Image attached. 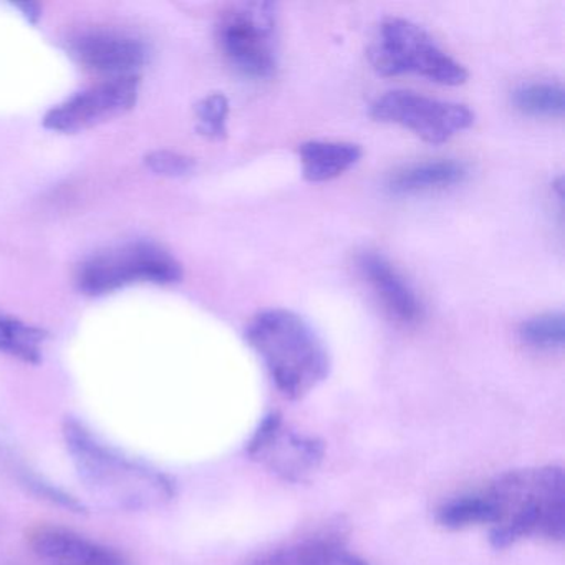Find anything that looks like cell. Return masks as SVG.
<instances>
[{"instance_id": "1", "label": "cell", "mask_w": 565, "mask_h": 565, "mask_svg": "<svg viewBox=\"0 0 565 565\" xmlns=\"http://www.w3.org/2000/svg\"><path fill=\"white\" fill-rule=\"evenodd\" d=\"M246 339L286 398H303L329 376L330 356L322 339L292 310L257 313L247 326Z\"/></svg>"}, {"instance_id": "2", "label": "cell", "mask_w": 565, "mask_h": 565, "mask_svg": "<svg viewBox=\"0 0 565 565\" xmlns=\"http://www.w3.org/2000/svg\"><path fill=\"white\" fill-rule=\"evenodd\" d=\"M498 509L491 542L504 548L521 539L541 535L564 541L565 479L555 466L515 469L499 476L486 492Z\"/></svg>"}, {"instance_id": "3", "label": "cell", "mask_w": 565, "mask_h": 565, "mask_svg": "<svg viewBox=\"0 0 565 565\" xmlns=\"http://www.w3.org/2000/svg\"><path fill=\"white\" fill-rule=\"evenodd\" d=\"M64 436L82 481L94 494L125 509L150 508L173 495L167 476L105 445L82 423L67 419Z\"/></svg>"}, {"instance_id": "4", "label": "cell", "mask_w": 565, "mask_h": 565, "mask_svg": "<svg viewBox=\"0 0 565 565\" xmlns=\"http://www.w3.org/2000/svg\"><path fill=\"white\" fill-rule=\"evenodd\" d=\"M370 62L385 77L415 74L448 87L468 81V71L408 19L388 18L380 24L370 47Z\"/></svg>"}, {"instance_id": "5", "label": "cell", "mask_w": 565, "mask_h": 565, "mask_svg": "<svg viewBox=\"0 0 565 565\" xmlns=\"http://www.w3.org/2000/svg\"><path fill=\"white\" fill-rule=\"evenodd\" d=\"M221 51L244 77L267 81L277 71V6L244 2L224 12L217 25Z\"/></svg>"}, {"instance_id": "6", "label": "cell", "mask_w": 565, "mask_h": 565, "mask_svg": "<svg viewBox=\"0 0 565 565\" xmlns=\"http://www.w3.org/2000/svg\"><path fill=\"white\" fill-rule=\"evenodd\" d=\"M181 277V264L170 253L154 244L137 243L88 259L78 270L77 282L85 294L100 296L137 280L171 284Z\"/></svg>"}, {"instance_id": "7", "label": "cell", "mask_w": 565, "mask_h": 565, "mask_svg": "<svg viewBox=\"0 0 565 565\" xmlns=\"http://www.w3.org/2000/svg\"><path fill=\"white\" fill-rule=\"evenodd\" d=\"M370 114L375 120L399 125L431 145L446 143L475 124V114L466 105L406 90L376 98Z\"/></svg>"}, {"instance_id": "8", "label": "cell", "mask_w": 565, "mask_h": 565, "mask_svg": "<svg viewBox=\"0 0 565 565\" xmlns=\"http://www.w3.org/2000/svg\"><path fill=\"white\" fill-rule=\"evenodd\" d=\"M247 455L280 478L300 481L319 468L323 446L316 438L287 429L280 416L269 415L254 433Z\"/></svg>"}, {"instance_id": "9", "label": "cell", "mask_w": 565, "mask_h": 565, "mask_svg": "<svg viewBox=\"0 0 565 565\" xmlns=\"http://www.w3.org/2000/svg\"><path fill=\"white\" fill-rule=\"evenodd\" d=\"M138 97V78L118 77L75 95L52 108L44 125L54 131H78L117 117L134 107Z\"/></svg>"}, {"instance_id": "10", "label": "cell", "mask_w": 565, "mask_h": 565, "mask_svg": "<svg viewBox=\"0 0 565 565\" xmlns=\"http://www.w3.org/2000/svg\"><path fill=\"white\" fill-rule=\"evenodd\" d=\"M356 267L379 297L383 309L396 322L415 326L423 319L425 306L422 299L392 260L376 250H365L356 257Z\"/></svg>"}, {"instance_id": "11", "label": "cell", "mask_w": 565, "mask_h": 565, "mask_svg": "<svg viewBox=\"0 0 565 565\" xmlns=\"http://www.w3.org/2000/svg\"><path fill=\"white\" fill-rule=\"evenodd\" d=\"M29 545L34 554L54 565H128L115 548L58 525L32 529Z\"/></svg>"}, {"instance_id": "12", "label": "cell", "mask_w": 565, "mask_h": 565, "mask_svg": "<svg viewBox=\"0 0 565 565\" xmlns=\"http://www.w3.org/2000/svg\"><path fill=\"white\" fill-rule=\"evenodd\" d=\"M82 64L92 71L118 77H131L147 61V49L137 39L118 32H90L74 44Z\"/></svg>"}, {"instance_id": "13", "label": "cell", "mask_w": 565, "mask_h": 565, "mask_svg": "<svg viewBox=\"0 0 565 565\" xmlns=\"http://www.w3.org/2000/svg\"><path fill=\"white\" fill-rule=\"evenodd\" d=\"M299 157L303 178L323 183L355 167L362 158V148L349 141L310 140L300 145Z\"/></svg>"}, {"instance_id": "14", "label": "cell", "mask_w": 565, "mask_h": 565, "mask_svg": "<svg viewBox=\"0 0 565 565\" xmlns=\"http://www.w3.org/2000/svg\"><path fill=\"white\" fill-rule=\"evenodd\" d=\"M466 177L468 168L459 161H423L396 171L390 178L388 190L393 194L431 193L461 184Z\"/></svg>"}, {"instance_id": "15", "label": "cell", "mask_w": 565, "mask_h": 565, "mask_svg": "<svg viewBox=\"0 0 565 565\" xmlns=\"http://www.w3.org/2000/svg\"><path fill=\"white\" fill-rule=\"evenodd\" d=\"M249 565H366V562L339 545L316 541L279 548Z\"/></svg>"}, {"instance_id": "16", "label": "cell", "mask_w": 565, "mask_h": 565, "mask_svg": "<svg viewBox=\"0 0 565 565\" xmlns=\"http://www.w3.org/2000/svg\"><path fill=\"white\" fill-rule=\"evenodd\" d=\"M512 104L529 117L561 118L565 107L564 88L558 82H525L512 92Z\"/></svg>"}, {"instance_id": "17", "label": "cell", "mask_w": 565, "mask_h": 565, "mask_svg": "<svg viewBox=\"0 0 565 565\" xmlns=\"http://www.w3.org/2000/svg\"><path fill=\"white\" fill-rule=\"evenodd\" d=\"M438 522L446 529L472 527V525H494L498 522V509L488 494L462 495L449 501L438 512Z\"/></svg>"}, {"instance_id": "18", "label": "cell", "mask_w": 565, "mask_h": 565, "mask_svg": "<svg viewBox=\"0 0 565 565\" xmlns=\"http://www.w3.org/2000/svg\"><path fill=\"white\" fill-rule=\"evenodd\" d=\"M45 337L47 333L44 330L0 313V352L8 353L22 362L39 363Z\"/></svg>"}, {"instance_id": "19", "label": "cell", "mask_w": 565, "mask_h": 565, "mask_svg": "<svg viewBox=\"0 0 565 565\" xmlns=\"http://www.w3.org/2000/svg\"><path fill=\"white\" fill-rule=\"evenodd\" d=\"M519 339L539 352L561 350L565 340L564 313L545 312L524 320L519 327Z\"/></svg>"}, {"instance_id": "20", "label": "cell", "mask_w": 565, "mask_h": 565, "mask_svg": "<svg viewBox=\"0 0 565 565\" xmlns=\"http://www.w3.org/2000/svg\"><path fill=\"white\" fill-rule=\"evenodd\" d=\"M196 117L204 137L221 140L227 134L230 102L223 94L207 95L196 105Z\"/></svg>"}, {"instance_id": "21", "label": "cell", "mask_w": 565, "mask_h": 565, "mask_svg": "<svg viewBox=\"0 0 565 565\" xmlns=\"http://www.w3.org/2000/svg\"><path fill=\"white\" fill-rule=\"evenodd\" d=\"M145 163L153 173L170 178L186 177L196 168L193 158L173 151H153L145 158Z\"/></svg>"}, {"instance_id": "22", "label": "cell", "mask_w": 565, "mask_h": 565, "mask_svg": "<svg viewBox=\"0 0 565 565\" xmlns=\"http://www.w3.org/2000/svg\"><path fill=\"white\" fill-rule=\"evenodd\" d=\"M19 9H22L24 11L25 18L29 19V21L35 22L39 19V9L38 6L34 4H19Z\"/></svg>"}]
</instances>
